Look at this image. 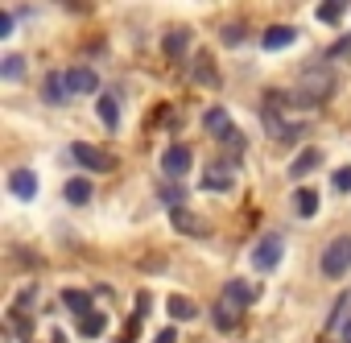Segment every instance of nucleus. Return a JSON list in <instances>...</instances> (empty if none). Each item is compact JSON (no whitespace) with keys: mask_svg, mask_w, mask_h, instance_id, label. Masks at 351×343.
Segmentation results:
<instances>
[{"mask_svg":"<svg viewBox=\"0 0 351 343\" xmlns=\"http://www.w3.org/2000/svg\"><path fill=\"white\" fill-rule=\"evenodd\" d=\"M71 157L83 165V169H95V174H108V169H116V157L99 145H87V141H75L71 145Z\"/></svg>","mask_w":351,"mask_h":343,"instance_id":"obj_1","label":"nucleus"},{"mask_svg":"<svg viewBox=\"0 0 351 343\" xmlns=\"http://www.w3.org/2000/svg\"><path fill=\"white\" fill-rule=\"evenodd\" d=\"M347 269H351V236H339V240H330L326 252H322V273H326V277H343Z\"/></svg>","mask_w":351,"mask_h":343,"instance_id":"obj_2","label":"nucleus"},{"mask_svg":"<svg viewBox=\"0 0 351 343\" xmlns=\"http://www.w3.org/2000/svg\"><path fill=\"white\" fill-rule=\"evenodd\" d=\"M252 265H256L261 273L277 269V265H281V236H265V240L252 248Z\"/></svg>","mask_w":351,"mask_h":343,"instance_id":"obj_3","label":"nucleus"},{"mask_svg":"<svg viewBox=\"0 0 351 343\" xmlns=\"http://www.w3.org/2000/svg\"><path fill=\"white\" fill-rule=\"evenodd\" d=\"M62 75H66V91H75V95L99 91V79H95V71H87V67H71V71H62Z\"/></svg>","mask_w":351,"mask_h":343,"instance_id":"obj_4","label":"nucleus"},{"mask_svg":"<svg viewBox=\"0 0 351 343\" xmlns=\"http://www.w3.org/2000/svg\"><path fill=\"white\" fill-rule=\"evenodd\" d=\"M191 149L186 145H173V149H165V157H161V169H165V174H173V178H182L186 174V169H191Z\"/></svg>","mask_w":351,"mask_h":343,"instance_id":"obj_5","label":"nucleus"},{"mask_svg":"<svg viewBox=\"0 0 351 343\" xmlns=\"http://www.w3.org/2000/svg\"><path fill=\"white\" fill-rule=\"evenodd\" d=\"M203 120H207V132H211V137H219V141H240L236 128H232V116H228L223 108H207Z\"/></svg>","mask_w":351,"mask_h":343,"instance_id":"obj_6","label":"nucleus"},{"mask_svg":"<svg viewBox=\"0 0 351 343\" xmlns=\"http://www.w3.org/2000/svg\"><path fill=\"white\" fill-rule=\"evenodd\" d=\"M9 191L17 199H34L38 195V174H34V169H13V174H9Z\"/></svg>","mask_w":351,"mask_h":343,"instance_id":"obj_7","label":"nucleus"},{"mask_svg":"<svg viewBox=\"0 0 351 343\" xmlns=\"http://www.w3.org/2000/svg\"><path fill=\"white\" fill-rule=\"evenodd\" d=\"M203 191H232V165H207V174H203Z\"/></svg>","mask_w":351,"mask_h":343,"instance_id":"obj_8","label":"nucleus"},{"mask_svg":"<svg viewBox=\"0 0 351 343\" xmlns=\"http://www.w3.org/2000/svg\"><path fill=\"white\" fill-rule=\"evenodd\" d=\"M318 165H322V149H314V145H310V149H302V153L293 157V165H289V178H306L310 169H318Z\"/></svg>","mask_w":351,"mask_h":343,"instance_id":"obj_9","label":"nucleus"},{"mask_svg":"<svg viewBox=\"0 0 351 343\" xmlns=\"http://www.w3.org/2000/svg\"><path fill=\"white\" fill-rule=\"evenodd\" d=\"M240 310H244L240 302H232V298H219V306L211 310V314H215V327H219V331H232V327L240 322Z\"/></svg>","mask_w":351,"mask_h":343,"instance_id":"obj_10","label":"nucleus"},{"mask_svg":"<svg viewBox=\"0 0 351 343\" xmlns=\"http://www.w3.org/2000/svg\"><path fill=\"white\" fill-rule=\"evenodd\" d=\"M293 38H298V29H293V25H273V29H265L261 46H265V50H285Z\"/></svg>","mask_w":351,"mask_h":343,"instance_id":"obj_11","label":"nucleus"},{"mask_svg":"<svg viewBox=\"0 0 351 343\" xmlns=\"http://www.w3.org/2000/svg\"><path fill=\"white\" fill-rule=\"evenodd\" d=\"M62 306L83 318V314H91V294L87 289H62Z\"/></svg>","mask_w":351,"mask_h":343,"instance_id":"obj_12","label":"nucleus"},{"mask_svg":"<svg viewBox=\"0 0 351 343\" xmlns=\"http://www.w3.org/2000/svg\"><path fill=\"white\" fill-rule=\"evenodd\" d=\"M42 95H46V104H62V99H66V75H62V71H50Z\"/></svg>","mask_w":351,"mask_h":343,"instance_id":"obj_13","label":"nucleus"},{"mask_svg":"<svg viewBox=\"0 0 351 343\" xmlns=\"http://www.w3.org/2000/svg\"><path fill=\"white\" fill-rule=\"evenodd\" d=\"M173 228H178L182 236H203V232H207V228H203V224L186 211V207H173Z\"/></svg>","mask_w":351,"mask_h":343,"instance_id":"obj_14","label":"nucleus"},{"mask_svg":"<svg viewBox=\"0 0 351 343\" xmlns=\"http://www.w3.org/2000/svg\"><path fill=\"white\" fill-rule=\"evenodd\" d=\"M104 331H108V318H104V314H95V310H91V314H83V318H79V335H83V339H99Z\"/></svg>","mask_w":351,"mask_h":343,"instance_id":"obj_15","label":"nucleus"},{"mask_svg":"<svg viewBox=\"0 0 351 343\" xmlns=\"http://www.w3.org/2000/svg\"><path fill=\"white\" fill-rule=\"evenodd\" d=\"M87 199H91V182H87V178H71V182H66V203L83 207Z\"/></svg>","mask_w":351,"mask_h":343,"instance_id":"obj_16","label":"nucleus"},{"mask_svg":"<svg viewBox=\"0 0 351 343\" xmlns=\"http://www.w3.org/2000/svg\"><path fill=\"white\" fill-rule=\"evenodd\" d=\"M99 120H104L108 128H120V104H116L112 95H99Z\"/></svg>","mask_w":351,"mask_h":343,"instance_id":"obj_17","label":"nucleus"},{"mask_svg":"<svg viewBox=\"0 0 351 343\" xmlns=\"http://www.w3.org/2000/svg\"><path fill=\"white\" fill-rule=\"evenodd\" d=\"M223 298H232V302H240V306H248L252 298H256V289L248 285V281H228V294Z\"/></svg>","mask_w":351,"mask_h":343,"instance_id":"obj_18","label":"nucleus"},{"mask_svg":"<svg viewBox=\"0 0 351 343\" xmlns=\"http://www.w3.org/2000/svg\"><path fill=\"white\" fill-rule=\"evenodd\" d=\"M165 310H169L173 318H195V314H199V306H195L191 298H169V302H165Z\"/></svg>","mask_w":351,"mask_h":343,"instance_id":"obj_19","label":"nucleus"},{"mask_svg":"<svg viewBox=\"0 0 351 343\" xmlns=\"http://www.w3.org/2000/svg\"><path fill=\"white\" fill-rule=\"evenodd\" d=\"M186 46H191V34H186V29H173V34L165 38V54H169V58H178Z\"/></svg>","mask_w":351,"mask_h":343,"instance_id":"obj_20","label":"nucleus"},{"mask_svg":"<svg viewBox=\"0 0 351 343\" xmlns=\"http://www.w3.org/2000/svg\"><path fill=\"white\" fill-rule=\"evenodd\" d=\"M314 211H318V191H298V215L310 220Z\"/></svg>","mask_w":351,"mask_h":343,"instance_id":"obj_21","label":"nucleus"},{"mask_svg":"<svg viewBox=\"0 0 351 343\" xmlns=\"http://www.w3.org/2000/svg\"><path fill=\"white\" fill-rule=\"evenodd\" d=\"M0 75H5L9 83H13V79H21V75H25V62H21V54H9V58H5V67H0Z\"/></svg>","mask_w":351,"mask_h":343,"instance_id":"obj_22","label":"nucleus"},{"mask_svg":"<svg viewBox=\"0 0 351 343\" xmlns=\"http://www.w3.org/2000/svg\"><path fill=\"white\" fill-rule=\"evenodd\" d=\"M339 17H343V9L326 5V0H322V5H318V21H322V25H339Z\"/></svg>","mask_w":351,"mask_h":343,"instance_id":"obj_23","label":"nucleus"},{"mask_svg":"<svg viewBox=\"0 0 351 343\" xmlns=\"http://www.w3.org/2000/svg\"><path fill=\"white\" fill-rule=\"evenodd\" d=\"M219 38H223L228 46H240V42H244V25H223V29H219Z\"/></svg>","mask_w":351,"mask_h":343,"instance_id":"obj_24","label":"nucleus"},{"mask_svg":"<svg viewBox=\"0 0 351 343\" xmlns=\"http://www.w3.org/2000/svg\"><path fill=\"white\" fill-rule=\"evenodd\" d=\"M161 199H165L169 207H182V199H186V191H182V187H169V191H161Z\"/></svg>","mask_w":351,"mask_h":343,"instance_id":"obj_25","label":"nucleus"},{"mask_svg":"<svg viewBox=\"0 0 351 343\" xmlns=\"http://www.w3.org/2000/svg\"><path fill=\"white\" fill-rule=\"evenodd\" d=\"M195 75H203V83H215V71H211L207 54H199V67H195Z\"/></svg>","mask_w":351,"mask_h":343,"instance_id":"obj_26","label":"nucleus"},{"mask_svg":"<svg viewBox=\"0 0 351 343\" xmlns=\"http://www.w3.org/2000/svg\"><path fill=\"white\" fill-rule=\"evenodd\" d=\"M335 191H351V165H343L335 174Z\"/></svg>","mask_w":351,"mask_h":343,"instance_id":"obj_27","label":"nucleus"},{"mask_svg":"<svg viewBox=\"0 0 351 343\" xmlns=\"http://www.w3.org/2000/svg\"><path fill=\"white\" fill-rule=\"evenodd\" d=\"M13 29H17V25H13V17H9V13H0V38H9Z\"/></svg>","mask_w":351,"mask_h":343,"instance_id":"obj_28","label":"nucleus"},{"mask_svg":"<svg viewBox=\"0 0 351 343\" xmlns=\"http://www.w3.org/2000/svg\"><path fill=\"white\" fill-rule=\"evenodd\" d=\"M153 343H178V331H173V327H165V331H161Z\"/></svg>","mask_w":351,"mask_h":343,"instance_id":"obj_29","label":"nucleus"},{"mask_svg":"<svg viewBox=\"0 0 351 343\" xmlns=\"http://www.w3.org/2000/svg\"><path fill=\"white\" fill-rule=\"evenodd\" d=\"M339 54H351V38H343V42H339V46H335L326 58H339Z\"/></svg>","mask_w":351,"mask_h":343,"instance_id":"obj_30","label":"nucleus"},{"mask_svg":"<svg viewBox=\"0 0 351 343\" xmlns=\"http://www.w3.org/2000/svg\"><path fill=\"white\" fill-rule=\"evenodd\" d=\"M343 343H351V318L343 322Z\"/></svg>","mask_w":351,"mask_h":343,"instance_id":"obj_31","label":"nucleus"},{"mask_svg":"<svg viewBox=\"0 0 351 343\" xmlns=\"http://www.w3.org/2000/svg\"><path fill=\"white\" fill-rule=\"evenodd\" d=\"M326 5H335V9H347V5H351V0H326Z\"/></svg>","mask_w":351,"mask_h":343,"instance_id":"obj_32","label":"nucleus"}]
</instances>
